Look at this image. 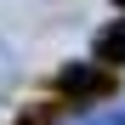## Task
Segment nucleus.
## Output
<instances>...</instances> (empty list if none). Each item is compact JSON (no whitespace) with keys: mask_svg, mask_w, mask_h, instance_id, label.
<instances>
[{"mask_svg":"<svg viewBox=\"0 0 125 125\" xmlns=\"http://www.w3.org/2000/svg\"><path fill=\"white\" fill-rule=\"evenodd\" d=\"M102 85V74L91 68V62H74V68H62V91H80V97H85V91H97Z\"/></svg>","mask_w":125,"mask_h":125,"instance_id":"obj_1","label":"nucleus"},{"mask_svg":"<svg viewBox=\"0 0 125 125\" xmlns=\"http://www.w3.org/2000/svg\"><path fill=\"white\" fill-rule=\"evenodd\" d=\"M97 57H125V29H119V23L97 40Z\"/></svg>","mask_w":125,"mask_h":125,"instance_id":"obj_2","label":"nucleus"},{"mask_svg":"<svg viewBox=\"0 0 125 125\" xmlns=\"http://www.w3.org/2000/svg\"><path fill=\"white\" fill-rule=\"evenodd\" d=\"M68 125H114V114H85V119H68Z\"/></svg>","mask_w":125,"mask_h":125,"instance_id":"obj_3","label":"nucleus"},{"mask_svg":"<svg viewBox=\"0 0 125 125\" xmlns=\"http://www.w3.org/2000/svg\"><path fill=\"white\" fill-rule=\"evenodd\" d=\"M114 125H125V102H119V108H114Z\"/></svg>","mask_w":125,"mask_h":125,"instance_id":"obj_4","label":"nucleus"}]
</instances>
